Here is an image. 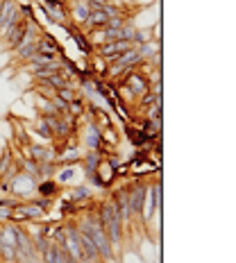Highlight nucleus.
Here are the masks:
<instances>
[{
    "label": "nucleus",
    "mask_w": 236,
    "mask_h": 263,
    "mask_svg": "<svg viewBox=\"0 0 236 263\" xmlns=\"http://www.w3.org/2000/svg\"><path fill=\"white\" fill-rule=\"evenodd\" d=\"M75 225L80 227L82 234H87L89 238L93 240V245H96L98 252H100L102 263H112L116 259V256H114V250H112V243H109V238H107V231H104L100 218H98V213H96V207L87 209L84 215L80 213V218L75 220Z\"/></svg>",
    "instance_id": "nucleus-1"
},
{
    "label": "nucleus",
    "mask_w": 236,
    "mask_h": 263,
    "mask_svg": "<svg viewBox=\"0 0 236 263\" xmlns=\"http://www.w3.org/2000/svg\"><path fill=\"white\" fill-rule=\"evenodd\" d=\"M96 213L100 218L104 231H107V238L112 243V250H114V256H118L123 252V240H125V229H123V223H120L118 213L114 211L112 202L109 198H104L100 204L96 207Z\"/></svg>",
    "instance_id": "nucleus-2"
},
{
    "label": "nucleus",
    "mask_w": 236,
    "mask_h": 263,
    "mask_svg": "<svg viewBox=\"0 0 236 263\" xmlns=\"http://www.w3.org/2000/svg\"><path fill=\"white\" fill-rule=\"evenodd\" d=\"M145 188H148V182L139 180V177H136V180L130 184V186H125V191H127V204H130V213H132L134 227H136V225H143V223H141V211H143Z\"/></svg>",
    "instance_id": "nucleus-3"
},
{
    "label": "nucleus",
    "mask_w": 236,
    "mask_h": 263,
    "mask_svg": "<svg viewBox=\"0 0 236 263\" xmlns=\"http://www.w3.org/2000/svg\"><path fill=\"white\" fill-rule=\"evenodd\" d=\"M9 195L16 198V200H32L36 198V180L32 175H28V172L20 170L14 180H9Z\"/></svg>",
    "instance_id": "nucleus-4"
},
{
    "label": "nucleus",
    "mask_w": 236,
    "mask_h": 263,
    "mask_svg": "<svg viewBox=\"0 0 236 263\" xmlns=\"http://www.w3.org/2000/svg\"><path fill=\"white\" fill-rule=\"evenodd\" d=\"M84 123H87V132H84V136H82L80 145H84V150H98V152H102V148H104V143H102V129L98 127V125L89 123V120H84Z\"/></svg>",
    "instance_id": "nucleus-5"
},
{
    "label": "nucleus",
    "mask_w": 236,
    "mask_h": 263,
    "mask_svg": "<svg viewBox=\"0 0 236 263\" xmlns=\"http://www.w3.org/2000/svg\"><path fill=\"white\" fill-rule=\"evenodd\" d=\"M28 20H30V16H25L23 20H20V23L16 25V28L12 30V32H9L7 36H5L3 41H0V46H3V50L5 52H12L14 48H16V46L20 43V41H23V36H25V32H28Z\"/></svg>",
    "instance_id": "nucleus-6"
},
{
    "label": "nucleus",
    "mask_w": 236,
    "mask_h": 263,
    "mask_svg": "<svg viewBox=\"0 0 236 263\" xmlns=\"http://www.w3.org/2000/svg\"><path fill=\"white\" fill-rule=\"evenodd\" d=\"M59 191H61V186L55 180H39L36 182V198L55 200L57 195H59Z\"/></svg>",
    "instance_id": "nucleus-7"
},
{
    "label": "nucleus",
    "mask_w": 236,
    "mask_h": 263,
    "mask_svg": "<svg viewBox=\"0 0 236 263\" xmlns=\"http://www.w3.org/2000/svg\"><path fill=\"white\" fill-rule=\"evenodd\" d=\"M77 172H80V164H68L64 168H57V172H55V180L59 186H66V184H71L73 180L77 177Z\"/></svg>",
    "instance_id": "nucleus-8"
},
{
    "label": "nucleus",
    "mask_w": 236,
    "mask_h": 263,
    "mask_svg": "<svg viewBox=\"0 0 236 263\" xmlns=\"http://www.w3.org/2000/svg\"><path fill=\"white\" fill-rule=\"evenodd\" d=\"M91 198H93V193H91V188H89L87 184H77V186H73L71 191H68V202H73V204L89 202Z\"/></svg>",
    "instance_id": "nucleus-9"
},
{
    "label": "nucleus",
    "mask_w": 236,
    "mask_h": 263,
    "mask_svg": "<svg viewBox=\"0 0 236 263\" xmlns=\"http://www.w3.org/2000/svg\"><path fill=\"white\" fill-rule=\"evenodd\" d=\"M84 112H87V98H77L66 104V114L73 116V118H84Z\"/></svg>",
    "instance_id": "nucleus-10"
},
{
    "label": "nucleus",
    "mask_w": 236,
    "mask_h": 263,
    "mask_svg": "<svg viewBox=\"0 0 236 263\" xmlns=\"http://www.w3.org/2000/svg\"><path fill=\"white\" fill-rule=\"evenodd\" d=\"M155 102H161V98H157L155 93H152L150 89H148V91H145L143 96H139V98H136V104H134V107H136V112H141V114H143L145 109L152 107V104H155Z\"/></svg>",
    "instance_id": "nucleus-11"
},
{
    "label": "nucleus",
    "mask_w": 236,
    "mask_h": 263,
    "mask_svg": "<svg viewBox=\"0 0 236 263\" xmlns=\"http://www.w3.org/2000/svg\"><path fill=\"white\" fill-rule=\"evenodd\" d=\"M34 132L41 136V139H46L48 143H52V132H50V127H48V123H46L44 116H39V118H36V123H34Z\"/></svg>",
    "instance_id": "nucleus-12"
},
{
    "label": "nucleus",
    "mask_w": 236,
    "mask_h": 263,
    "mask_svg": "<svg viewBox=\"0 0 236 263\" xmlns=\"http://www.w3.org/2000/svg\"><path fill=\"white\" fill-rule=\"evenodd\" d=\"M16 0H0V18H3V14H5V9L9 7V5H14Z\"/></svg>",
    "instance_id": "nucleus-13"
},
{
    "label": "nucleus",
    "mask_w": 236,
    "mask_h": 263,
    "mask_svg": "<svg viewBox=\"0 0 236 263\" xmlns=\"http://www.w3.org/2000/svg\"><path fill=\"white\" fill-rule=\"evenodd\" d=\"M39 3H44V0H39Z\"/></svg>",
    "instance_id": "nucleus-14"
}]
</instances>
